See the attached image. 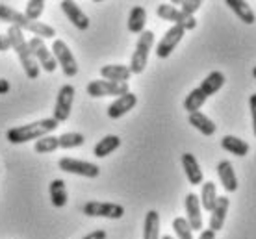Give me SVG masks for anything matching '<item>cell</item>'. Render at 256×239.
<instances>
[{"label":"cell","mask_w":256,"mask_h":239,"mask_svg":"<svg viewBox=\"0 0 256 239\" xmlns=\"http://www.w3.org/2000/svg\"><path fill=\"white\" fill-rule=\"evenodd\" d=\"M60 123L56 119H39V121H34L30 124H22V126H15V128H10L6 132V139L13 145H22V143L28 141H38L41 137L52 136L54 130H58Z\"/></svg>","instance_id":"obj_1"},{"label":"cell","mask_w":256,"mask_h":239,"mask_svg":"<svg viewBox=\"0 0 256 239\" xmlns=\"http://www.w3.org/2000/svg\"><path fill=\"white\" fill-rule=\"evenodd\" d=\"M6 35L10 39L12 48L17 52V58H19L20 65H22V71L28 76V80H38L41 67L38 65L32 50H30V45H28V41L24 39V32L20 28H17V26H10Z\"/></svg>","instance_id":"obj_2"},{"label":"cell","mask_w":256,"mask_h":239,"mask_svg":"<svg viewBox=\"0 0 256 239\" xmlns=\"http://www.w3.org/2000/svg\"><path fill=\"white\" fill-rule=\"evenodd\" d=\"M152 45H154V32L152 30H145L140 35V39H138L136 50L132 54V58H130V65L128 67H130L132 74H141V72L145 71V67L148 63V54L152 50Z\"/></svg>","instance_id":"obj_3"},{"label":"cell","mask_w":256,"mask_h":239,"mask_svg":"<svg viewBox=\"0 0 256 239\" xmlns=\"http://www.w3.org/2000/svg\"><path fill=\"white\" fill-rule=\"evenodd\" d=\"M52 54L58 61V65L62 67V71L67 78H74L78 74V61L74 58V54L70 50L67 43L62 41V39H56L52 43Z\"/></svg>","instance_id":"obj_4"},{"label":"cell","mask_w":256,"mask_h":239,"mask_svg":"<svg viewBox=\"0 0 256 239\" xmlns=\"http://www.w3.org/2000/svg\"><path fill=\"white\" fill-rule=\"evenodd\" d=\"M156 15H158L162 20H169V22H173L174 26H182L184 30H193V28L197 26V20H195L193 15H188V13H184L182 9L173 6V4H166V2H164V4H158Z\"/></svg>","instance_id":"obj_5"},{"label":"cell","mask_w":256,"mask_h":239,"mask_svg":"<svg viewBox=\"0 0 256 239\" xmlns=\"http://www.w3.org/2000/svg\"><path fill=\"white\" fill-rule=\"evenodd\" d=\"M88 95L93 98H100V97H122L130 93V87L128 84H117V82H108V80H93L88 84L86 87Z\"/></svg>","instance_id":"obj_6"},{"label":"cell","mask_w":256,"mask_h":239,"mask_svg":"<svg viewBox=\"0 0 256 239\" xmlns=\"http://www.w3.org/2000/svg\"><path fill=\"white\" fill-rule=\"evenodd\" d=\"M82 212L88 217H104V219H121L124 215V208L117 202H98L91 201L86 202L82 208Z\"/></svg>","instance_id":"obj_7"},{"label":"cell","mask_w":256,"mask_h":239,"mask_svg":"<svg viewBox=\"0 0 256 239\" xmlns=\"http://www.w3.org/2000/svg\"><path fill=\"white\" fill-rule=\"evenodd\" d=\"M74 95H76V89L70 84H65L60 87L58 97H56V104H54V115H52V119H56L58 123H65L69 119Z\"/></svg>","instance_id":"obj_8"},{"label":"cell","mask_w":256,"mask_h":239,"mask_svg":"<svg viewBox=\"0 0 256 239\" xmlns=\"http://www.w3.org/2000/svg\"><path fill=\"white\" fill-rule=\"evenodd\" d=\"M58 167L62 169L64 173L86 176V178H96V176L100 175V167H98L96 163L84 162V160H74V158H62L58 162Z\"/></svg>","instance_id":"obj_9"},{"label":"cell","mask_w":256,"mask_h":239,"mask_svg":"<svg viewBox=\"0 0 256 239\" xmlns=\"http://www.w3.org/2000/svg\"><path fill=\"white\" fill-rule=\"evenodd\" d=\"M28 45H30V50H32L38 65L39 67H43V71L54 72L56 69H58V61H56V58H54L52 50L46 48V45L43 43V39L32 37L30 41H28Z\"/></svg>","instance_id":"obj_10"},{"label":"cell","mask_w":256,"mask_h":239,"mask_svg":"<svg viewBox=\"0 0 256 239\" xmlns=\"http://www.w3.org/2000/svg\"><path fill=\"white\" fill-rule=\"evenodd\" d=\"M184 33H186V30L182 28V26H171L169 30L166 32V35L160 39V43L156 45V56L160 59H166L169 58L171 54H173V50L178 46V43L182 41V37H184Z\"/></svg>","instance_id":"obj_11"},{"label":"cell","mask_w":256,"mask_h":239,"mask_svg":"<svg viewBox=\"0 0 256 239\" xmlns=\"http://www.w3.org/2000/svg\"><path fill=\"white\" fill-rule=\"evenodd\" d=\"M184 206H186V219L192 230L193 232H202V214H200V201H198L197 195L188 193Z\"/></svg>","instance_id":"obj_12"},{"label":"cell","mask_w":256,"mask_h":239,"mask_svg":"<svg viewBox=\"0 0 256 239\" xmlns=\"http://www.w3.org/2000/svg\"><path fill=\"white\" fill-rule=\"evenodd\" d=\"M180 162H182V169H184V173H186L188 182H190L192 186H202V184H204L202 169H200L197 158H195L192 152H184L182 158H180Z\"/></svg>","instance_id":"obj_13"},{"label":"cell","mask_w":256,"mask_h":239,"mask_svg":"<svg viewBox=\"0 0 256 239\" xmlns=\"http://www.w3.org/2000/svg\"><path fill=\"white\" fill-rule=\"evenodd\" d=\"M60 6L64 9V13L67 15V19L72 22L74 28H78L80 32H86L88 28H90V17L86 15V13L78 7L76 2H70V0H64V2H60Z\"/></svg>","instance_id":"obj_14"},{"label":"cell","mask_w":256,"mask_h":239,"mask_svg":"<svg viewBox=\"0 0 256 239\" xmlns=\"http://www.w3.org/2000/svg\"><path fill=\"white\" fill-rule=\"evenodd\" d=\"M136 104H138V95H134L132 91L130 93H126V95H122V97L116 98L114 102L108 106V110H106V113H108L110 119H119V117L126 115L130 110H134Z\"/></svg>","instance_id":"obj_15"},{"label":"cell","mask_w":256,"mask_h":239,"mask_svg":"<svg viewBox=\"0 0 256 239\" xmlns=\"http://www.w3.org/2000/svg\"><path fill=\"white\" fill-rule=\"evenodd\" d=\"M228 208H230V199H226V197H218V202H216L214 210L210 212V230L212 232L223 230L224 221H226V214H228Z\"/></svg>","instance_id":"obj_16"},{"label":"cell","mask_w":256,"mask_h":239,"mask_svg":"<svg viewBox=\"0 0 256 239\" xmlns=\"http://www.w3.org/2000/svg\"><path fill=\"white\" fill-rule=\"evenodd\" d=\"M218 176L226 193H236L238 191V178L236 173H234V167L228 160H223V162L218 163Z\"/></svg>","instance_id":"obj_17"},{"label":"cell","mask_w":256,"mask_h":239,"mask_svg":"<svg viewBox=\"0 0 256 239\" xmlns=\"http://www.w3.org/2000/svg\"><path fill=\"white\" fill-rule=\"evenodd\" d=\"M102 80L108 82H117V84H128V80L132 76L128 65H104L100 69Z\"/></svg>","instance_id":"obj_18"},{"label":"cell","mask_w":256,"mask_h":239,"mask_svg":"<svg viewBox=\"0 0 256 239\" xmlns=\"http://www.w3.org/2000/svg\"><path fill=\"white\" fill-rule=\"evenodd\" d=\"M0 20H4V22H10V26H17L20 28L22 32H28V26L32 20H28L24 17V13L17 11V9H13L12 6H6V4H0Z\"/></svg>","instance_id":"obj_19"},{"label":"cell","mask_w":256,"mask_h":239,"mask_svg":"<svg viewBox=\"0 0 256 239\" xmlns=\"http://www.w3.org/2000/svg\"><path fill=\"white\" fill-rule=\"evenodd\" d=\"M188 121H190V124H192L193 128L198 130V132H200L202 136H206V137H212L214 134H216V130H218L216 123H214V121H212V119L206 115V113H202V111H195V113H190Z\"/></svg>","instance_id":"obj_20"},{"label":"cell","mask_w":256,"mask_h":239,"mask_svg":"<svg viewBox=\"0 0 256 239\" xmlns=\"http://www.w3.org/2000/svg\"><path fill=\"white\" fill-rule=\"evenodd\" d=\"M224 4L230 7L232 11L236 13V17L240 20H244L245 24H254L256 15L252 11V7L249 6V2L245 0H224Z\"/></svg>","instance_id":"obj_21"},{"label":"cell","mask_w":256,"mask_h":239,"mask_svg":"<svg viewBox=\"0 0 256 239\" xmlns=\"http://www.w3.org/2000/svg\"><path fill=\"white\" fill-rule=\"evenodd\" d=\"M224 82H226V78H224L223 72H221V71H212L210 74L202 80V84L198 85V89L202 91L206 97L210 98L212 95H216V93L223 87Z\"/></svg>","instance_id":"obj_22"},{"label":"cell","mask_w":256,"mask_h":239,"mask_svg":"<svg viewBox=\"0 0 256 239\" xmlns=\"http://www.w3.org/2000/svg\"><path fill=\"white\" fill-rule=\"evenodd\" d=\"M221 147H223L226 152L238 156V158L247 156L250 150L249 143L244 141V139H240V137H236V136H223L221 137Z\"/></svg>","instance_id":"obj_23"},{"label":"cell","mask_w":256,"mask_h":239,"mask_svg":"<svg viewBox=\"0 0 256 239\" xmlns=\"http://www.w3.org/2000/svg\"><path fill=\"white\" fill-rule=\"evenodd\" d=\"M48 195H50V202L54 208H64L69 201L67 197V188H65V182L62 178H54L48 186Z\"/></svg>","instance_id":"obj_24"},{"label":"cell","mask_w":256,"mask_h":239,"mask_svg":"<svg viewBox=\"0 0 256 239\" xmlns=\"http://www.w3.org/2000/svg\"><path fill=\"white\" fill-rule=\"evenodd\" d=\"M145 24H147V11L143 6H134L130 9L128 15V30L132 33H143L145 32Z\"/></svg>","instance_id":"obj_25"},{"label":"cell","mask_w":256,"mask_h":239,"mask_svg":"<svg viewBox=\"0 0 256 239\" xmlns=\"http://www.w3.org/2000/svg\"><path fill=\"white\" fill-rule=\"evenodd\" d=\"M119 147H121V137L106 136L93 147V154H95V158H106V156H110L112 152H116Z\"/></svg>","instance_id":"obj_26"},{"label":"cell","mask_w":256,"mask_h":239,"mask_svg":"<svg viewBox=\"0 0 256 239\" xmlns=\"http://www.w3.org/2000/svg\"><path fill=\"white\" fill-rule=\"evenodd\" d=\"M143 239H160V214L150 210L143 223Z\"/></svg>","instance_id":"obj_27"},{"label":"cell","mask_w":256,"mask_h":239,"mask_svg":"<svg viewBox=\"0 0 256 239\" xmlns=\"http://www.w3.org/2000/svg\"><path fill=\"white\" fill-rule=\"evenodd\" d=\"M198 201H200V208H204L206 212L214 210L216 202H218V188H216L214 182H204L200 186V197H198Z\"/></svg>","instance_id":"obj_28"},{"label":"cell","mask_w":256,"mask_h":239,"mask_svg":"<svg viewBox=\"0 0 256 239\" xmlns=\"http://www.w3.org/2000/svg\"><path fill=\"white\" fill-rule=\"evenodd\" d=\"M206 100H208V97H206L204 93L198 89V87H195V89L190 91V95L184 98V110H186L188 113L200 111V108L204 106Z\"/></svg>","instance_id":"obj_29"},{"label":"cell","mask_w":256,"mask_h":239,"mask_svg":"<svg viewBox=\"0 0 256 239\" xmlns=\"http://www.w3.org/2000/svg\"><path fill=\"white\" fill-rule=\"evenodd\" d=\"M60 149H76V147H82L86 143V137L80 132H65L58 137Z\"/></svg>","instance_id":"obj_30"},{"label":"cell","mask_w":256,"mask_h":239,"mask_svg":"<svg viewBox=\"0 0 256 239\" xmlns=\"http://www.w3.org/2000/svg\"><path fill=\"white\" fill-rule=\"evenodd\" d=\"M28 32L34 33V37L39 39H54L56 37V30L50 24H45L41 20H32L28 26Z\"/></svg>","instance_id":"obj_31"},{"label":"cell","mask_w":256,"mask_h":239,"mask_svg":"<svg viewBox=\"0 0 256 239\" xmlns=\"http://www.w3.org/2000/svg\"><path fill=\"white\" fill-rule=\"evenodd\" d=\"M60 149V143H58V137L56 136H45L38 139L36 145H34V150L38 152V154H50L54 150Z\"/></svg>","instance_id":"obj_32"},{"label":"cell","mask_w":256,"mask_h":239,"mask_svg":"<svg viewBox=\"0 0 256 239\" xmlns=\"http://www.w3.org/2000/svg\"><path fill=\"white\" fill-rule=\"evenodd\" d=\"M45 0H28L24 7V17L28 20H39V17L45 11Z\"/></svg>","instance_id":"obj_33"},{"label":"cell","mask_w":256,"mask_h":239,"mask_svg":"<svg viewBox=\"0 0 256 239\" xmlns=\"http://www.w3.org/2000/svg\"><path fill=\"white\" fill-rule=\"evenodd\" d=\"M173 230L176 234V239H193V230L186 217H174Z\"/></svg>","instance_id":"obj_34"},{"label":"cell","mask_w":256,"mask_h":239,"mask_svg":"<svg viewBox=\"0 0 256 239\" xmlns=\"http://www.w3.org/2000/svg\"><path fill=\"white\" fill-rule=\"evenodd\" d=\"M174 4H178V6H182L180 9L184 13H188V15H193L195 11H198V7L202 6V2L200 0H182V2H173Z\"/></svg>","instance_id":"obj_35"},{"label":"cell","mask_w":256,"mask_h":239,"mask_svg":"<svg viewBox=\"0 0 256 239\" xmlns=\"http://www.w3.org/2000/svg\"><path fill=\"white\" fill-rule=\"evenodd\" d=\"M249 110H250V117H252V134L256 137V93L250 95L249 98Z\"/></svg>","instance_id":"obj_36"},{"label":"cell","mask_w":256,"mask_h":239,"mask_svg":"<svg viewBox=\"0 0 256 239\" xmlns=\"http://www.w3.org/2000/svg\"><path fill=\"white\" fill-rule=\"evenodd\" d=\"M82 239H108V234H106V230H93L91 234L84 236Z\"/></svg>","instance_id":"obj_37"},{"label":"cell","mask_w":256,"mask_h":239,"mask_svg":"<svg viewBox=\"0 0 256 239\" xmlns=\"http://www.w3.org/2000/svg\"><path fill=\"white\" fill-rule=\"evenodd\" d=\"M10 48H12V45H10L8 35H0V52H8Z\"/></svg>","instance_id":"obj_38"},{"label":"cell","mask_w":256,"mask_h":239,"mask_svg":"<svg viewBox=\"0 0 256 239\" xmlns=\"http://www.w3.org/2000/svg\"><path fill=\"white\" fill-rule=\"evenodd\" d=\"M10 89H12L10 82H8L6 78H0V95H6V93H10Z\"/></svg>","instance_id":"obj_39"},{"label":"cell","mask_w":256,"mask_h":239,"mask_svg":"<svg viewBox=\"0 0 256 239\" xmlns=\"http://www.w3.org/2000/svg\"><path fill=\"white\" fill-rule=\"evenodd\" d=\"M198 239H216V232H212L210 228H208V230H202L200 236H198Z\"/></svg>","instance_id":"obj_40"},{"label":"cell","mask_w":256,"mask_h":239,"mask_svg":"<svg viewBox=\"0 0 256 239\" xmlns=\"http://www.w3.org/2000/svg\"><path fill=\"white\" fill-rule=\"evenodd\" d=\"M160 239H174V238H173V236H162Z\"/></svg>","instance_id":"obj_41"},{"label":"cell","mask_w":256,"mask_h":239,"mask_svg":"<svg viewBox=\"0 0 256 239\" xmlns=\"http://www.w3.org/2000/svg\"><path fill=\"white\" fill-rule=\"evenodd\" d=\"M252 78H254V80H256V67H254V69H252Z\"/></svg>","instance_id":"obj_42"}]
</instances>
